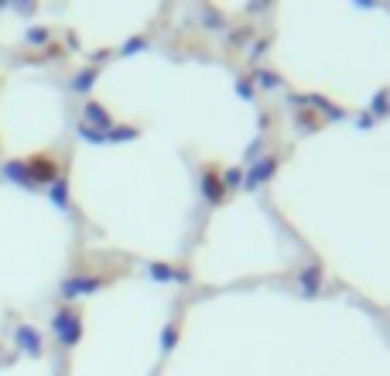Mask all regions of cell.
<instances>
[{"label": "cell", "mask_w": 390, "mask_h": 376, "mask_svg": "<svg viewBox=\"0 0 390 376\" xmlns=\"http://www.w3.org/2000/svg\"><path fill=\"white\" fill-rule=\"evenodd\" d=\"M21 342H24L28 349H35V353H38V338L31 336V332H21Z\"/></svg>", "instance_id": "obj_1"}]
</instances>
